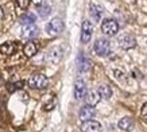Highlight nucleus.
Masks as SVG:
<instances>
[{"mask_svg": "<svg viewBox=\"0 0 147 132\" xmlns=\"http://www.w3.org/2000/svg\"><path fill=\"white\" fill-rule=\"evenodd\" d=\"M47 85H49V78L45 74H40V73L32 74L30 77V79H28V86L31 89L42 90V89L47 88Z\"/></svg>", "mask_w": 147, "mask_h": 132, "instance_id": "1", "label": "nucleus"}, {"mask_svg": "<svg viewBox=\"0 0 147 132\" xmlns=\"http://www.w3.org/2000/svg\"><path fill=\"white\" fill-rule=\"evenodd\" d=\"M62 31H63V22H62V19H59V18L51 19L47 23V26H46V32L50 36H55L58 34H61Z\"/></svg>", "mask_w": 147, "mask_h": 132, "instance_id": "2", "label": "nucleus"}, {"mask_svg": "<svg viewBox=\"0 0 147 132\" xmlns=\"http://www.w3.org/2000/svg\"><path fill=\"white\" fill-rule=\"evenodd\" d=\"M94 51L97 55L100 57H105L109 54L111 51V43L109 40L105 39V38H98L96 42H94Z\"/></svg>", "mask_w": 147, "mask_h": 132, "instance_id": "3", "label": "nucleus"}, {"mask_svg": "<svg viewBox=\"0 0 147 132\" xmlns=\"http://www.w3.org/2000/svg\"><path fill=\"white\" fill-rule=\"evenodd\" d=\"M63 55V50L61 46H55V47L50 48L47 54H46V62L50 65H57L58 62L62 59Z\"/></svg>", "mask_w": 147, "mask_h": 132, "instance_id": "4", "label": "nucleus"}, {"mask_svg": "<svg viewBox=\"0 0 147 132\" xmlns=\"http://www.w3.org/2000/svg\"><path fill=\"white\" fill-rule=\"evenodd\" d=\"M101 31L107 36H113L119 31V24L113 19H105L101 24Z\"/></svg>", "mask_w": 147, "mask_h": 132, "instance_id": "5", "label": "nucleus"}, {"mask_svg": "<svg viewBox=\"0 0 147 132\" xmlns=\"http://www.w3.org/2000/svg\"><path fill=\"white\" fill-rule=\"evenodd\" d=\"M93 34V26L89 20H84L82 22V27H81V42L84 44H86L92 38Z\"/></svg>", "mask_w": 147, "mask_h": 132, "instance_id": "6", "label": "nucleus"}, {"mask_svg": "<svg viewBox=\"0 0 147 132\" xmlns=\"http://www.w3.org/2000/svg\"><path fill=\"white\" fill-rule=\"evenodd\" d=\"M119 44H120L121 48L129 50V48L135 47L136 40H135V38L131 35V34H121V35L119 36Z\"/></svg>", "mask_w": 147, "mask_h": 132, "instance_id": "7", "label": "nucleus"}, {"mask_svg": "<svg viewBox=\"0 0 147 132\" xmlns=\"http://www.w3.org/2000/svg\"><path fill=\"white\" fill-rule=\"evenodd\" d=\"M77 66H78V73H81V74H86V73H89L90 69H92V63H90V61L88 58L84 57V54H80V55H78Z\"/></svg>", "mask_w": 147, "mask_h": 132, "instance_id": "8", "label": "nucleus"}, {"mask_svg": "<svg viewBox=\"0 0 147 132\" xmlns=\"http://www.w3.org/2000/svg\"><path fill=\"white\" fill-rule=\"evenodd\" d=\"M38 32H39V30H38V27L34 23L32 24H23L22 26V38H24V39H31V38L38 35Z\"/></svg>", "mask_w": 147, "mask_h": 132, "instance_id": "9", "label": "nucleus"}, {"mask_svg": "<svg viewBox=\"0 0 147 132\" xmlns=\"http://www.w3.org/2000/svg\"><path fill=\"white\" fill-rule=\"evenodd\" d=\"M94 114H96V110H94L93 106L90 105H85L82 106L80 109V113H78V116H80V120L84 123V121H88V120H92L94 117Z\"/></svg>", "mask_w": 147, "mask_h": 132, "instance_id": "10", "label": "nucleus"}, {"mask_svg": "<svg viewBox=\"0 0 147 132\" xmlns=\"http://www.w3.org/2000/svg\"><path fill=\"white\" fill-rule=\"evenodd\" d=\"M81 131L82 132H101V124L96 121V120H88L84 121L81 125Z\"/></svg>", "mask_w": 147, "mask_h": 132, "instance_id": "11", "label": "nucleus"}, {"mask_svg": "<svg viewBox=\"0 0 147 132\" xmlns=\"http://www.w3.org/2000/svg\"><path fill=\"white\" fill-rule=\"evenodd\" d=\"M86 94V84L82 79H77L74 84V98L76 100H81L84 98Z\"/></svg>", "mask_w": 147, "mask_h": 132, "instance_id": "12", "label": "nucleus"}, {"mask_svg": "<svg viewBox=\"0 0 147 132\" xmlns=\"http://www.w3.org/2000/svg\"><path fill=\"white\" fill-rule=\"evenodd\" d=\"M89 13L92 19H93L94 22H100L102 18V13H104V8H102L101 5L96 4V3H90L89 4Z\"/></svg>", "mask_w": 147, "mask_h": 132, "instance_id": "13", "label": "nucleus"}, {"mask_svg": "<svg viewBox=\"0 0 147 132\" xmlns=\"http://www.w3.org/2000/svg\"><path fill=\"white\" fill-rule=\"evenodd\" d=\"M38 50H39V44L34 42V40H30V42H27L24 44V47H23V53L26 55L27 58L30 57H34L36 53H38Z\"/></svg>", "mask_w": 147, "mask_h": 132, "instance_id": "14", "label": "nucleus"}, {"mask_svg": "<svg viewBox=\"0 0 147 132\" xmlns=\"http://www.w3.org/2000/svg\"><path fill=\"white\" fill-rule=\"evenodd\" d=\"M100 94H98L97 90H90L85 94V102H86V105H90V106H94L96 104H98L100 101Z\"/></svg>", "mask_w": 147, "mask_h": 132, "instance_id": "15", "label": "nucleus"}, {"mask_svg": "<svg viewBox=\"0 0 147 132\" xmlns=\"http://www.w3.org/2000/svg\"><path fill=\"white\" fill-rule=\"evenodd\" d=\"M16 50H18V44L13 42H5L0 46V53L4 55H12Z\"/></svg>", "mask_w": 147, "mask_h": 132, "instance_id": "16", "label": "nucleus"}, {"mask_svg": "<svg viewBox=\"0 0 147 132\" xmlns=\"http://www.w3.org/2000/svg\"><path fill=\"white\" fill-rule=\"evenodd\" d=\"M117 127L120 128L121 131H131L132 127H134V120L131 119V117H123V119L119 120V123H117Z\"/></svg>", "mask_w": 147, "mask_h": 132, "instance_id": "17", "label": "nucleus"}, {"mask_svg": "<svg viewBox=\"0 0 147 132\" xmlns=\"http://www.w3.org/2000/svg\"><path fill=\"white\" fill-rule=\"evenodd\" d=\"M97 92H98V94H100V97L104 98V100H108V98H111V96H112V89L109 85H100Z\"/></svg>", "mask_w": 147, "mask_h": 132, "instance_id": "18", "label": "nucleus"}, {"mask_svg": "<svg viewBox=\"0 0 147 132\" xmlns=\"http://www.w3.org/2000/svg\"><path fill=\"white\" fill-rule=\"evenodd\" d=\"M54 106H55V96H54V94H50V96L46 97V100L43 101V109L51 110Z\"/></svg>", "mask_w": 147, "mask_h": 132, "instance_id": "19", "label": "nucleus"}, {"mask_svg": "<svg viewBox=\"0 0 147 132\" xmlns=\"http://www.w3.org/2000/svg\"><path fill=\"white\" fill-rule=\"evenodd\" d=\"M20 23L22 24H32L35 23V15L34 13H24L22 18H20Z\"/></svg>", "mask_w": 147, "mask_h": 132, "instance_id": "20", "label": "nucleus"}, {"mask_svg": "<svg viewBox=\"0 0 147 132\" xmlns=\"http://www.w3.org/2000/svg\"><path fill=\"white\" fill-rule=\"evenodd\" d=\"M50 11H51V7H50L49 4L39 5V8H38V12H39V16H40V18H46V16H49Z\"/></svg>", "mask_w": 147, "mask_h": 132, "instance_id": "21", "label": "nucleus"}, {"mask_svg": "<svg viewBox=\"0 0 147 132\" xmlns=\"http://www.w3.org/2000/svg\"><path fill=\"white\" fill-rule=\"evenodd\" d=\"M24 85V82H22V81H18V82H13V84H8V90L9 92H15V90H18V89H20Z\"/></svg>", "mask_w": 147, "mask_h": 132, "instance_id": "22", "label": "nucleus"}, {"mask_svg": "<svg viewBox=\"0 0 147 132\" xmlns=\"http://www.w3.org/2000/svg\"><path fill=\"white\" fill-rule=\"evenodd\" d=\"M16 3L22 9H26L28 7V4H30V0H16Z\"/></svg>", "mask_w": 147, "mask_h": 132, "instance_id": "23", "label": "nucleus"}, {"mask_svg": "<svg viewBox=\"0 0 147 132\" xmlns=\"http://www.w3.org/2000/svg\"><path fill=\"white\" fill-rule=\"evenodd\" d=\"M140 113H142V117H143V119L147 121V102L142 106V112H140Z\"/></svg>", "mask_w": 147, "mask_h": 132, "instance_id": "24", "label": "nucleus"}, {"mask_svg": "<svg viewBox=\"0 0 147 132\" xmlns=\"http://www.w3.org/2000/svg\"><path fill=\"white\" fill-rule=\"evenodd\" d=\"M32 1H34V4H35V5H40V4H42V0H32Z\"/></svg>", "mask_w": 147, "mask_h": 132, "instance_id": "25", "label": "nucleus"}, {"mask_svg": "<svg viewBox=\"0 0 147 132\" xmlns=\"http://www.w3.org/2000/svg\"><path fill=\"white\" fill-rule=\"evenodd\" d=\"M3 16H4V11H3V8L0 7V20L3 19Z\"/></svg>", "mask_w": 147, "mask_h": 132, "instance_id": "26", "label": "nucleus"}, {"mask_svg": "<svg viewBox=\"0 0 147 132\" xmlns=\"http://www.w3.org/2000/svg\"><path fill=\"white\" fill-rule=\"evenodd\" d=\"M1 82H3V81H1V78H0V85H1Z\"/></svg>", "mask_w": 147, "mask_h": 132, "instance_id": "27", "label": "nucleus"}]
</instances>
